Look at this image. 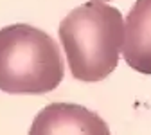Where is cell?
Segmentation results:
<instances>
[{
	"label": "cell",
	"mask_w": 151,
	"mask_h": 135,
	"mask_svg": "<svg viewBox=\"0 0 151 135\" xmlns=\"http://www.w3.org/2000/svg\"><path fill=\"white\" fill-rule=\"evenodd\" d=\"M60 40L70 72L85 83L101 81L117 69L124 43V20L104 2H86L60 24Z\"/></svg>",
	"instance_id": "cell-1"
},
{
	"label": "cell",
	"mask_w": 151,
	"mask_h": 135,
	"mask_svg": "<svg viewBox=\"0 0 151 135\" xmlns=\"http://www.w3.org/2000/svg\"><path fill=\"white\" fill-rule=\"evenodd\" d=\"M63 60L56 40L32 25L0 29V90L45 94L63 79Z\"/></svg>",
	"instance_id": "cell-2"
},
{
	"label": "cell",
	"mask_w": 151,
	"mask_h": 135,
	"mask_svg": "<svg viewBox=\"0 0 151 135\" xmlns=\"http://www.w3.org/2000/svg\"><path fill=\"white\" fill-rule=\"evenodd\" d=\"M29 135H111L108 124L81 105L52 103L34 117Z\"/></svg>",
	"instance_id": "cell-3"
},
{
	"label": "cell",
	"mask_w": 151,
	"mask_h": 135,
	"mask_svg": "<svg viewBox=\"0 0 151 135\" xmlns=\"http://www.w3.org/2000/svg\"><path fill=\"white\" fill-rule=\"evenodd\" d=\"M122 56L142 74H151V0H137L124 22Z\"/></svg>",
	"instance_id": "cell-4"
},
{
	"label": "cell",
	"mask_w": 151,
	"mask_h": 135,
	"mask_svg": "<svg viewBox=\"0 0 151 135\" xmlns=\"http://www.w3.org/2000/svg\"><path fill=\"white\" fill-rule=\"evenodd\" d=\"M92 2H104V4H106L108 0H92Z\"/></svg>",
	"instance_id": "cell-5"
}]
</instances>
